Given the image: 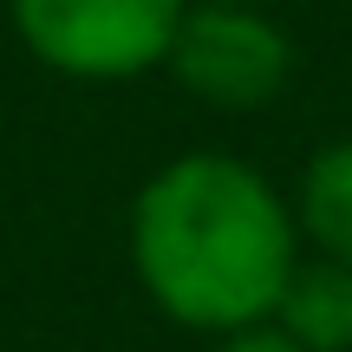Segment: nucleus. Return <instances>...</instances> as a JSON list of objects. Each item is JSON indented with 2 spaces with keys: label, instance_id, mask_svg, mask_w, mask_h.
<instances>
[{
  "label": "nucleus",
  "instance_id": "nucleus-2",
  "mask_svg": "<svg viewBox=\"0 0 352 352\" xmlns=\"http://www.w3.org/2000/svg\"><path fill=\"white\" fill-rule=\"evenodd\" d=\"M33 59L72 78H131L164 65L189 0H7Z\"/></svg>",
  "mask_w": 352,
  "mask_h": 352
},
{
  "label": "nucleus",
  "instance_id": "nucleus-3",
  "mask_svg": "<svg viewBox=\"0 0 352 352\" xmlns=\"http://www.w3.org/2000/svg\"><path fill=\"white\" fill-rule=\"evenodd\" d=\"M164 65L183 78L196 98L222 104V111H254L267 104L294 72V46L261 7H235V0H196L176 20V39Z\"/></svg>",
  "mask_w": 352,
  "mask_h": 352
},
{
  "label": "nucleus",
  "instance_id": "nucleus-1",
  "mask_svg": "<svg viewBox=\"0 0 352 352\" xmlns=\"http://www.w3.org/2000/svg\"><path fill=\"white\" fill-rule=\"evenodd\" d=\"M131 254L170 320L235 333L274 314L294 274V222L261 170L202 151L144 183Z\"/></svg>",
  "mask_w": 352,
  "mask_h": 352
},
{
  "label": "nucleus",
  "instance_id": "nucleus-6",
  "mask_svg": "<svg viewBox=\"0 0 352 352\" xmlns=\"http://www.w3.org/2000/svg\"><path fill=\"white\" fill-rule=\"evenodd\" d=\"M215 352H307V346H294L280 327H274V333H267V327H235Z\"/></svg>",
  "mask_w": 352,
  "mask_h": 352
},
{
  "label": "nucleus",
  "instance_id": "nucleus-4",
  "mask_svg": "<svg viewBox=\"0 0 352 352\" xmlns=\"http://www.w3.org/2000/svg\"><path fill=\"white\" fill-rule=\"evenodd\" d=\"M280 333L307 352H346L352 346V267L346 261H294L280 287Z\"/></svg>",
  "mask_w": 352,
  "mask_h": 352
},
{
  "label": "nucleus",
  "instance_id": "nucleus-5",
  "mask_svg": "<svg viewBox=\"0 0 352 352\" xmlns=\"http://www.w3.org/2000/svg\"><path fill=\"white\" fill-rule=\"evenodd\" d=\"M300 222L333 261L352 267V144H327L307 164L300 183Z\"/></svg>",
  "mask_w": 352,
  "mask_h": 352
},
{
  "label": "nucleus",
  "instance_id": "nucleus-7",
  "mask_svg": "<svg viewBox=\"0 0 352 352\" xmlns=\"http://www.w3.org/2000/svg\"><path fill=\"white\" fill-rule=\"evenodd\" d=\"M235 7H261V0H235Z\"/></svg>",
  "mask_w": 352,
  "mask_h": 352
}]
</instances>
